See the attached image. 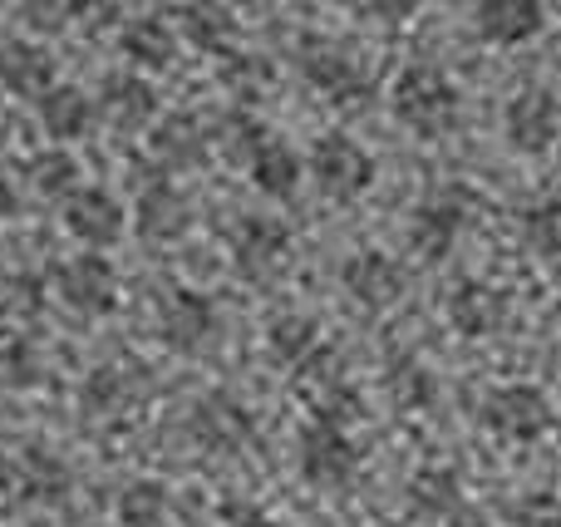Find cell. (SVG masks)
I'll list each match as a JSON object with an SVG mask.
<instances>
[{
    "label": "cell",
    "instance_id": "cell-39",
    "mask_svg": "<svg viewBox=\"0 0 561 527\" xmlns=\"http://www.w3.org/2000/svg\"><path fill=\"white\" fill-rule=\"evenodd\" d=\"M15 213V183H10V173L0 168V217Z\"/></svg>",
    "mask_w": 561,
    "mask_h": 527
},
{
    "label": "cell",
    "instance_id": "cell-30",
    "mask_svg": "<svg viewBox=\"0 0 561 527\" xmlns=\"http://www.w3.org/2000/svg\"><path fill=\"white\" fill-rule=\"evenodd\" d=\"M30 173H35V187L45 197H75L79 193V163H75V153H65V148L39 153L35 163H30Z\"/></svg>",
    "mask_w": 561,
    "mask_h": 527
},
{
    "label": "cell",
    "instance_id": "cell-10",
    "mask_svg": "<svg viewBox=\"0 0 561 527\" xmlns=\"http://www.w3.org/2000/svg\"><path fill=\"white\" fill-rule=\"evenodd\" d=\"M355 469H359V449L350 444L345 429L310 424L300 434V473H306V483H316V489H345L355 479Z\"/></svg>",
    "mask_w": 561,
    "mask_h": 527
},
{
    "label": "cell",
    "instance_id": "cell-19",
    "mask_svg": "<svg viewBox=\"0 0 561 527\" xmlns=\"http://www.w3.org/2000/svg\"><path fill=\"white\" fill-rule=\"evenodd\" d=\"M148 144H153V158L163 168H197L207 158V148H213V134H203V124L193 114H168L158 118Z\"/></svg>",
    "mask_w": 561,
    "mask_h": 527
},
{
    "label": "cell",
    "instance_id": "cell-29",
    "mask_svg": "<svg viewBox=\"0 0 561 527\" xmlns=\"http://www.w3.org/2000/svg\"><path fill=\"white\" fill-rule=\"evenodd\" d=\"M523 237L537 256H561V193L542 197L523 213Z\"/></svg>",
    "mask_w": 561,
    "mask_h": 527
},
{
    "label": "cell",
    "instance_id": "cell-3",
    "mask_svg": "<svg viewBox=\"0 0 561 527\" xmlns=\"http://www.w3.org/2000/svg\"><path fill=\"white\" fill-rule=\"evenodd\" d=\"M296 65L306 75V84H316L335 104H359L369 94V79L359 69V59L345 45H335V39H300Z\"/></svg>",
    "mask_w": 561,
    "mask_h": 527
},
{
    "label": "cell",
    "instance_id": "cell-38",
    "mask_svg": "<svg viewBox=\"0 0 561 527\" xmlns=\"http://www.w3.org/2000/svg\"><path fill=\"white\" fill-rule=\"evenodd\" d=\"M448 523H454V527H488L483 513H478V508H468V503H463V508H458V513H448Z\"/></svg>",
    "mask_w": 561,
    "mask_h": 527
},
{
    "label": "cell",
    "instance_id": "cell-35",
    "mask_svg": "<svg viewBox=\"0 0 561 527\" xmlns=\"http://www.w3.org/2000/svg\"><path fill=\"white\" fill-rule=\"evenodd\" d=\"M0 385H35V355L25 341H0Z\"/></svg>",
    "mask_w": 561,
    "mask_h": 527
},
{
    "label": "cell",
    "instance_id": "cell-14",
    "mask_svg": "<svg viewBox=\"0 0 561 527\" xmlns=\"http://www.w3.org/2000/svg\"><path fill=\"white\" fill-rule=\"evenodd\" d=\"M134 227L144 242H178L193 227V203L173 183H148L134 207Z\"/></svg>",
    "mask_w": 561,
    "mask_h": 527
},
{
    "label": "cell",
    "instance_id": "cell-17",
    "mask_svg": "<svg viewBox=\"0 0 561 527\" xmlns=\"http://www.w3.org/2000/svg\"><path fill=\"white\" fill-rule=\"evenodd\" d=\"M193 434H197V444H207V449L232 454V449H242V444H252L256 424L232 394H207V400L193 410Z\"/></svg>",
    "mask_w": 561,
    "mask_h": 527
},
{
    "label": "cell",
    "instance_id": "cell-12",
    "mask_svg": "<svg viewBox=\"0 0 561 527\" xmlns=\"http://www.w3.org/2000/svg\"><path fill=\"white\" fill-rule=\"evenodd\" d=\"M340 282H345V291L355 296L359 306L385 311V306H394L399 296H404V266L385 252H355L340 266Z\"/></svg>",
    "mask_w": 561,
    "mask_h": 527
},
{
    "label": "cell",
    "instance_id": "cell-9",
    "mask_svg": "<svg viewBox=\"0 0 561 527\" xmlns=\"http://www.w3.org/2000/svg\"><path fill=\"white\" fill-rule=\"evenodd\" d=\"M128 213L108 187H79L75 197H65V232L75 242H84L89 252H104L124 237Z\"/></svg>",
    "mask_w": 561,
    "mask_h": 527
},
{
    "label": "cell",
    "instance_id": "cell-21",
    "mask_svg": "<svg viewBox=\"0 0 561 527\" xmlns=\"http://www.w3.org/2000/svg\"><path fill=\"white\" fill-rule=\"evenodd\" d=\"M168 15H178V30L187 35V45L207 49V55H232L237 15L227 5H173Z\"/></svg>",
    "mask_w": 561,
    "mask_h": 527
},
{
    "label": "cell",
    "instance_id": "cell-25",
    "mask_svg": "<svg viewBox=\"0 0 561 527\" xmlns=\"http://www.w3.org/2000/svg\"><path fill=\"white\" fill-rule=\"evenodd\" d=\"M409 503L414 513H428V518H448V513L463 508V479L458 469H424L409 479Z\"/></svg>",
    "mask_w": 561,
    "mask_h": 527
},
{
    "label": "cell",
    "instance_id": "cell-40",
    "mask_svg": "<svg viewBox=\"0 0 561 527\" xmlns=\"http://www.w3.org/2000/svg\"><path fill=\"white\" fill-rule=\"evenodd\" d=\"M10 489H15V459L0 449V493H10Z\"/></svg>",
    "mask_w": 561,
    "mask_h": 527
},
{
    "label": "cell",
    "instance_id": "cell-20",
    "mask_svg": "<svg viewBox=\"0 0 561 527\" xmlns=\"http://www.w3.org/2000/svg\"><path fill=\"white\" fill-rule=\"evenodd\" d=\"M39 124H45V134L55 138V144H75V138H84L89 124H94V99L79 84H55L39 99Z\"/></svg>",
    "mask_w": 561,
    "mask_h": 527
},
{
    "label": "cell",
    "instance_id": "cell-36",
    "mask_svg": "<svg viewBox=\"0 0 561 527\" xmlns=\"http://www.w3.org/2000/svg\"><path fill=\"white\" fill-rule=\"evenodd\" d=\"M20 20H25L30 30H45V35H59V30L69 25V5H39V0H30V5H20Z\"/></svg>",
    "mask_w": 561,
    "mask_h": 527
},
{
    "label": "cell",
    "instance_id": "cell-24",
    "mask_svg": "<svg viewBox=\"0 0 561 527\" xmlns=\"http://www.w3.org/2000/svg\"><path fill=\"white\" fill-rule=\"evenodd\" d=\"M15 483L30 493V499H39V503H55V499H65L69 493V463L65 459H55L49 449H25L15 459Z\"/></svg>",
    "mask_w": 561,
    "mask_h": 527
},
{
    "label": "cell",
    "instance_id": "cell-11",
    "mask_svg": "<svg viewBox=\"0 0 561 527\" xmlns=\"http://www.w3.org/2000/svg\"><path fill=\"white\" fill-rule=\"evenodd\" d=\"M163 345L178 355H197L217 331V306L207 301L203 291H187V286H173V296L163 301Z\"/></svg>",
    "mask_w": 561,
    "mask_h": 527
},
{
    "label": "cell",
    "instance_id": "cell-18",
    "mask_svg": "<svg viewBox=\"0 0 561 527\" xmlns=\"http://www.w3.org/2000/svg\"><path fill=\"white\" fill-rule=\"evenodd\" d=\"M99 108H104V118H108L114 128H124V134H138V128L153 124L158 94H153V84H148V79H138L134 69H128V75H108V79H104Z\"/></svg>",
    "mask_w": 561,
    "mask_h": 527
},
{
    "label": "cell",
    "instance_id": "cell-31",
    "mask_svg": "<svg viewBox=\"0 0 561 527\" xmlns=\"http://www.w3.org/2000/svg\"><path fill=\"white\" fill-rule=\"evenodd\" d=\"M217 144L227 148V158H237V163H252V153L272 138V128H262L252 114H227L222 118V134H213Z\"/></svg>",
    "mask_w": 561,
    "mask_h": 527
},
{
    "label": "cell",
    "instance_id": "cell-7",
    "mask_svg": "<svg viewBox=\"0 0 561 527\" xmlns=\"http://www.w3.org/2000/svg\"><path fill=\"white\" fill-rule=\"evenodd\" d=\"M468 222H473V197L448 187V193L428 197V203L414 213V222H409V247H414L424 262H444Z\"/></svg>",
    "mask_w": 561,
    "mask_h": 527
},
{
    "label": "cell",
    "instance_id": "cell-33",
    "mask_svg": "<svg viewBox=\"0 0 561 527\" xmlns=\"http://www.w3.org/2000/svg\"><path fill=\"white\" fill-rule=\"evenodd\" d=\"M389 394H394L404 410H424V404L434 400V375L419 370V365L409 360V365H399V370H394V380H389Z\"/></svg>",
    "mask_w": 561,
    "mask_h": 527
},
{
    "label": "cell",
    "instance_id": "cell-5",
    "mask_svg": "<svg viewBox=\"0 0 561 527\" xmlns=\"http://www.w3.org/2000/svg\"><path fill=\"white\" fill-rule=\"evenodd\" d=\"M503 134L517 153H533V158L547 153L561 134V104L552 89H542V84L517 89L503 104Z\"/></svg>",
    "mask_w": 561,
    "mask_h": 527
},
{
    "label": "cell",
    "instance_id": "cell-13",
    "mask_svg": "<svg viewBox=\"0 0 561 527\" xmlns=\"http://www.w3.org/2000/svg\"><path fill=\"white\" fill-rule=\"evenodd\" d=\"M0 84L15 99H45L55 89V55L35 39H0Z\"/></svg>",
    "mask_w": 561,
    "mask_h": 527
},
{
    "label": "cell",
    "instance_id": "cell-23",
    "mask_svg": "<svg viewBox=\"0 0 561 527\" xmlns=\"http://www.w3.org/2000/svg\"><path fill=\"white\" fill-rule=\"evenodd\" d=\"M247 168H252V183L262 187L266 197H290L300 187V173H306V168H300V153L290 144H280V138H266Z\"/></svg>",
    "mask_w": 561,
    "mask_h": 527
},
{
    "label": "cell",
    "instance_id": "cell-28",
    "mask_svg": "<svg viewBox=\"0 0 561 527\" xmlns=\"http://www.w3.org/2000/svg\"><path fill=\"white\" fill-rule=\"evenodd\" d=\"M118 523L124 527H168V489L153 479L128 483L118 499Z\"/></svg>",
    "mask_w": 561,
    "mask_h": 527
},
{
    "label": "cell",
    "instance_id": "cell-15",
    "mask_svg": "<svg viewBox=\"0 0 561 527\" xmlns=\"http://www.w3.org/2000/svg\"><path fill=\"white\" fill-rule=\"evenodd\" d=\"M448 321H454L458 335H468V341H483V335L503 331V321H507V291H497V286H488V282H458L454 296H448Z\"/></svg>",
    "mask_w": 561,
    "mask_h": 527
},
{
    "label": "cell",
    "instance_id": "cell-16",
    "mask_svg": "<svg viewBox=\"0 0 561 527\" xmlns=\"http://www.w3.org/2000/svg\"><path fill=\"white\" fill-rule=\"evenodd\" d=\"M473 25L488 45H523V39L542 35L547 10L537 0H483L473 10Z\"/></svg>",
    "mask_w": 561,
    "mask_h": 527
},
{
    "label": "cell",
    "instance_id": "cell-26",
    "mask_svg": "<svg viewBox=\"0 0 561 527\" xmlns=\"http://www.w3.org/2000/svg\"><path fill=\"white\" fill-rule=\"evenodd\" d=\"M266 345L280 365H310L320 355V325L310 316H276L272 331H266Z\"/></svg>",
    "mask_w": 561,
    "mask_h": 527
},
{
    "label": "cell",
    "instance_id": "cell-22",
    "mask_svg": "<svg viewBox=\"0 0 561 527\" xmlns=\"http://www.w3.org/2000/svg\"><path fill=\"white\" fill-rule=\"evenodd\" d=\"M118 45H124V55L134 59V65L144 69H168L178 55V39H173V25H168L163 15H138L124 25V35H118Z\"/></svg>",
    "mask_w": 561,
    "mask_h": 527
},
{
    "label": "cell",
    "instance_id": "cell-34",
    "mask_svg": "<svg viewBox=\"0 0 561 527\" xmlns=\"http://www.w3.org/2000/svg\"><path fill=\"white\" fill-rule=\"evenodd\" d=\"M507 523L513 527H561V499L552 493H527L507 508Z\"/></svg>",
    "mask_w": 561,
    "mask_h": 527
},
{
    "label": "cell",
    "instance_id": "cell-8",
    "mask_svg": "<svg viewBox=\"0 0 561 527\" xmlns=\"http://www.w3.org/2000/svg\"><path fill=\"white\" fill-rule=\"evenodd\" d=\"M232 262L247 282H272L290 262V227L280 217H242L232 232Z\"/></svg>",
    "mask_w": 561,
    "mask_h": 527
},
{
    "label": "cell",
    "instance_id": "cell-27",
    "mask_svg": "<svg viewBox=\"0 0 561 527\" xmlns=\"http://www.w3.org/2000/svg\"><path fill=\"white\" fill-rule=\"evenodd\" d=\"M144 390V375H128L124 365H104V370H94L84 380V404L89 410H104V414H114V410H124L134 394Z\"/></svg>",
    "mask_w": 561,
    "mask_h": 527
},
{
    "label": "cell",
    "instance_id": "cell-2",
    "mask_svg": "<svg viewBox=\"0 0 561 527\" xmlns=\"http://www.w3.org/2000/svg\"><path fill=\"white\" fill-rule=\"evenodd\" d=\"M310 177H316V187L325 197L350 203V197H359L375 183V158L350 134H320L316 144H310Z\"/></svg>",
    "mask_w": 561,
    "mask_h": 527
},
{
    "label": "cell",
    "instance_id": "cell-32",
    "mask_svg": "<svg viewBox=\"0 0 561 527\" xmlns=\"http://www.w3.org/2000/svg\"><path fill=\"white\" fill-rule=\"evenodd\" d=\"M272 79V65L266 59H256V55H222V84L227 89H237V94H256V89Z\"/></svg>",
    "mask_w": 561,
    "mask_h": 527
},
{
    "label": "cell",
    "instance_id": "cell-6",
    "mask_svg": "<svg viewBox=\"0 0 561 527\" xmlns=\"http://www.w3.org/2000/svg\"><path fill=\"white\" fill-rule=\"evenodd\" d=\"M55 291L79 316H108L118 301V276L104 252H79L55 266Z\"/></svg>",
    "mask_w": 561,
    "mask_h": 527
},
{
    "label": "cell",
    "instance_id": "cell-1",
    "mask_svg": "<svg viewBox=\"0 0 561 527\" xmlns=\"http://www.w3.org/2000/svg\"><path fill=\"white\" fill-rule=\"evenodd\" d=\"M394 118L419 138H444L458 124V89L448 84V75L438 65H404L389 89Z\"/></svg>",
    "mask_w": 561,
    "mask_h": 527
},
{
    "label": "cell",
    "instance_id": "cell-4",
    "mask_svg": "<svg viewBox=\"0 0 561 527\" xmlns=\"http://www.w3.org/2000/svg\"><path fill=\"white\" fill-rule=\"evenodd\" d=\"M483 424L497 434V439L513 444H533L552 429V404L537 385H503L483 400Z\"/></svg>",
    "mask_w": 561,
    "mask_h": 527
},
{
    "label": "cell",
    "instance_id": "cell-37",
    "mask_svg": "<svg viewBox=\"0 0 561 527\" xmlns=\"http://www.w3.org/2000/svg\"><path fill=\"white\" fill-rule=\"evenodd\" d=\"M227 527H286V523L266 518V513H256V508H232L227 513Z\"/></svg>",
    "mask_w": 561,
    "mask_h": 527
}]
</instances>
